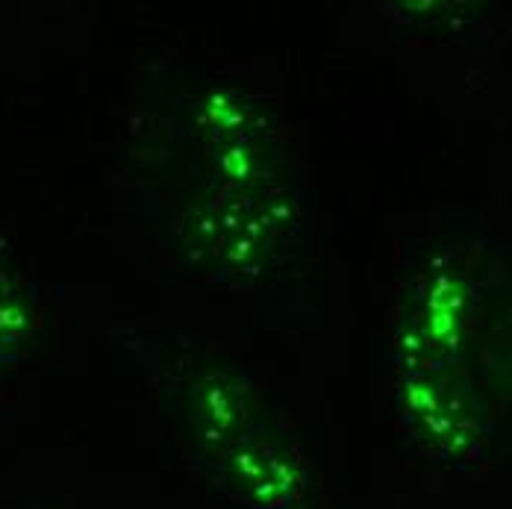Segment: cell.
Masks as SVG:
<instances>
[{
  "label": "cell",
  "instance_id": "cell-4",
  "mask_svg": "<svg viewBox=\"0 0 512 509\" xmlns=\"http://www.w3.org/2000/svg\"><path fill=\"white\" fill-rule=\"evenodd\" d=\"M209 457L218 486L251 509H289L307 489V459L298 439L268 415Z\"/></svg>",
  "mask_w": 512,
  "mask_h": 509
},
{
  "label": "cell",
  "instance_id": "cell-5",
  "mask_svg": "<svg viewBox=\"0 0 512 509\" xmlns=\"http://www.w3.org/2000/svg\"><path fill=\"white\" fill-rule=\"evenodd\" d=\"M177 392L180 415L204 454L224 448L265 418L262 386L245 365H201Z\"/></svg>",
  "mask_w": 512,
  "mask_h": 509
},
{
  "label": "cell",
  "instance_id": "cell-3",
  "mask_svg": "<svg viewBox=\"0 0 512 509\" xmlns=\"http://www.w3.org/2000/svg\"><path fill=\"white\" fill-rule=\"evenodd\" d=\"M395 401L404 430L424 454L448 465L486 459L495 421L468 374H395Z\"/></svg>",
  "mask_w": 512,
  "mask_h": 509
},
{
  "label": "cell",
  "instance_id": "cell-2",
  "mask_svg": "<svg viewBox=\"0 0 512 509\" xmlns=\"http://www.w3.org/2000/svg\"><path fill=\"white\" fill-rule=\"evenodd\" d=\"M186 251L204 256L215 277H254L274 265L298 230V209L286 186H212L186 218Z\"/></svg>",
  "mask_w": 512,
  "mask_h": 509
},
{
  "label": "cell",
  "instance_id": "cell-1",
  "mask_svg": "<svg viewBox=\"0 0 512 509\" xmlns=\"http://www.w3.org/2000/svg\"><path fill=\"white\" fill-rule=\"evenodd\" d=\"M483 283L457 251L427 259L392 321L395 374H465L477 342Z\"/></svg>",
  "mask_w": 512,
  "mask_h": 509
},
{
  "label": "cell",
  "instance_id": "cell-6",
  "mask_svg": "<svg viewBox=\"0 0 512 509\" xmlns=\"http://www.w3.org/2000/svg\"><path fill=\"white\" fill-rule=\"evenodd\" d=\"M39 330V309L24 280L0 268V371L21 362Z\"/></svg>",
  "mask_w": 512,
  "mask_h": 509
}]
</instances>
